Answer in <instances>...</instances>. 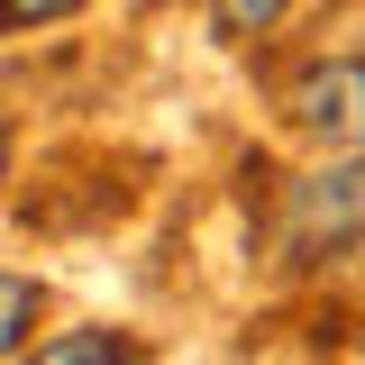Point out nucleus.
I'll return each mask as SVG.
<instances>
[{
	"instance_id": "2",
	"label": "nucleus",
	"mask_w": 365,
	"mask_h": 365,
	"mask_svg": "<svg viewBox=\"0 0 365 365\" xmlns=\"http://www.w3.org/2000/svg\"><path fill=\"white\" fill-rule=\"evenodd\" d=\"M283 119H292L302 137H319V146H347V137H365V55L311 64V73L292 83V101H283Z\"/></svg>"
},
{
	"instance_id": "3",
	"label": "nucleus",
	"mask_w": 365,
	"mask_h": 365,
	"mask_svg": "<svg viewBox=\"0 0 365 365\" xmlns=\"http://www.w3.org/2000/svg\"><path fill=\"white\" fill-rule=\"evenodd\" d=\"M37 365H128V347L110 338V329H64V338H46Z\"/></svg>"
},
{
	"instance_id": "6",
	"label": "nucleus",
	"mask_w": 365,
	"mask_h": 365,
	"mask_svg": "<svg viewBox=\"0 0 365 365\" xmlns=\"http://www.w3.org/2000/svg\"><path fill=\"white\" fill-rule=\"evenodd\" d=\"M83 0H0V28H37V19H73Z\"/></svg>"
},
{
	"instance_id": "7",
	"label": "nucleus",
	"mask_w": 365,
	"mask_h": 365,
	"mask_svg": "<svg viewBox=\"0 0 365 365\" xmlns=\"http://www.w3.org/2000/svg\"><path fill=\"white\" fill-rule=\"evenodd\" d=\"M0 182H9V128H0Z\"/></svg>"
},
{
	"instance_id": "4",
	"label": "nucleus",
	"mask_w": 365,
	"mask_h": 365,
	"mask_svg": "<svg viewBox=\"0 0 365 365\" xmlns=\"http://www.w3.org/2000/svg\"><path fill=\"white\" fill-rule=\"evenodd\" d=\"M37 329V283H19V274H0V356L19 347Z\"/></svg>"
},
{
	"instance_id": "5",
	"label": "nucleus",
	"mask_w": 365,
	"mask_h": 365,
	"mask_svg": "<svg viewBox=\"0 0 365 365\" xmlns=\"http://www.w3.org/2000/svg\"><path fill=\"white\" fill-rule=\"evenodd\" d=\"M292 0H210V19H220V37H265L274 19H283Z\"/></svg>"
},
{
	"instance_id": "1",
	"label": "nucleus",
	"mask_w": 365,
	"mask_h": 365,
	"mask_svg": "<svg viewBox=\"0 0 365 365\" xmlns=\"http://www.w3.org/2000/svg\"><path fill=\"white\" fill-rule=\"evenodd\" d=\"M356 237H365V155L292 182V201H283V265H319V256H338Z\"/></svg>"
}]
</instances>
